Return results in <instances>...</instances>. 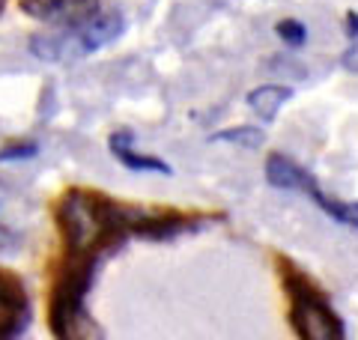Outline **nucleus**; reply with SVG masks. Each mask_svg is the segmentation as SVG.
<instances>
[{"mask_svg": "<svg viewBox=\"0 0 358 340\" xmlns=\"http://www.w3.org/2000/svg\"><path fill=\"white\" fill-rule=\"evenodd\" d=\"M60 227L66 236V245L75 257H90L96 248L108 242V236L122 230L120 212L105 206L99 197L87 191H69L60 203Z\"/></svg>", "mask_w": 358, "mask_h": 340, "instance_id": "obj_1", "label": "nucleus"}, {"mask_svg": "<svg viewBox=\"0 0 358 340\" xmlns=\"http://www.w3.org/2000/svg\"><path fill=\"white\" fill-rule=\"evenodd\" d=\"M122 33V15L120 13H90L81 21L63 24L60 33L33 39V54L45 60H75V57L93 54L102 45H110Z\"/></svg>", "mask_w": 358, "mask_h": 340, "instance_id": "obj_2", "label": "nucleus"}, {"mask_svg": "<svg viewBox=\"0 0 358 340\" xmlns=\"http://www.w3.org/2000/svg\"><path fill=\"white\" fill-rule=\"evenodd\" d=\"M293 323L299 328L301 340H343L338 316L326 308V302H320L317 296H310V292H301L296 299Z\"/></svg>", "mask_w": 358, "mask_h": 340, "instance_id": "obj_3", "label": "nucleus"}, {"mask_svg": "<svg viewBox=\"0 0 358 340\" xmlns=\"http://www.w3.org/2000/svg\"><path fill=\"white\" fill-rule=\"evenodd\" d=\"M266 179L268 185L284 188V191H308V185L313 183L310 173L305 167H299L296 162H289L287 155H272L266 162Z\"/></svg>", "mask_w": 358, "mask_h": 340, "instance_id": "obj_4", "label": "nucleus"}, {"mask_svg": "<svg viewBox=\"0 0 358 340\" xmlns=\"http://www.w3.org/2000/svg\"><path fill=\"white\" fill-rule=\"evenodd\" d=\"M110 153H114L117 158L126 167H131V170H147V173H171V167H167L162 158H152V155H141L138 150H134V138L131 134H126V132H117L114 138H110Z\"/></svg>", "mask_w": 358, "mask_h": 340, "instance_id": "obj_5", "label": "nucleus"}, {"mask_svg": "<svg viewBox=\"0 0 358 340\" xmlns=\"http://www.w3.org/2000/svg\"><path fill=\"white\" fill-rule=\"evenodd\" d=\"M289 96H293V90H289V87L266 84V87H257L254 93H248V105H251V111L263 122H272L278 117V111H281L289 101Z\"/></svg>", "mask_w": 358, "mask_h": 340, "instance_id": "obj_6", "label": "nucleus"}, {"mask_svg": "<svg viewBox=\"0 0 358 340\" xmlns=\"http://www.w3.org/2000/svg\"><path fill=\"white\" fill-rule=\"evenodd\" d=\"M21 323H24V302L15 290L0 287V340H15Z\"/></svg>", "mask_w": 358, "mask_h": 340, "instance_id": "obj_7", "label": "nucleus"}, {"mask_svg": "<svg viewBox=\"0 0 358 340\" xmlns=\"http://www.w3.org/2000/svg\"><path fill=\"white\" fill-rule=\"evenodd\" d=\"M305 194L317 203V206L326 212L329 218L341 221V224H350V227H358V203H341V200H334L329 194H322V191L317 188V183H310Z\"/></svg>", "mask_w": 358, "mask_h": 340, "instance_id": "obj_8", "label": "nucleus"}, {"mask_svg": "<svg viewBox=\"0 0 358 340\" xmlns=\"http://www.w3.org/2000/svg\"><path fill=\"white\" fill-rule=\"evenodd\" d=\"M212 141L236 143V146H260V143H263V132H260V129H251V126H242V129H227V132H218Z\"/></svg>", "mask_w": 358, "mask_h": 340, "instance_id": "obj_9", "label": "nucleus"}, {"mask_svg": "<svg viewBox=\"0 0 358 340\" xmlns=\"http://www.w3.org/2000/svg\"><path fill=\"white\" fill-rule=\"evenodd\" d=\"M278 36H281L289 48H299L308 33H305V24H299V21H281V24H278Z\"/></svg>", "mask_w": 358, "mask_h": 340, "instance_id": "obj_10", "label": "nucleus"}, {"mask_svg": "<svg viewBox=\"0 0 358 340\" xmlns=\"http://www.w3.org/2000/svg\"><path fill=\"white\" fill-rule=\"evenodd\" d=\"M36 153V143H15V146H9V150L0 153V162H9V158H27Z\"/></svg>", "mask_w": 358, "mask_h": 340, "instance_id": "obj_11", "label": "nucleus"}, {"mask_svg": "<svg viewBox=\"0 0 358 340\" xmlns=\"http://www.w3.org/2000/svg\"><path fill=\"white\" fill-rule=\"evenodd\" d=\"M350 33L358 36V15H350Z\"/></svg>", "mask_w": 358, "mask_h": 340, "instance_id": "obj_12", "label": "nucleus"}]
</instances>
